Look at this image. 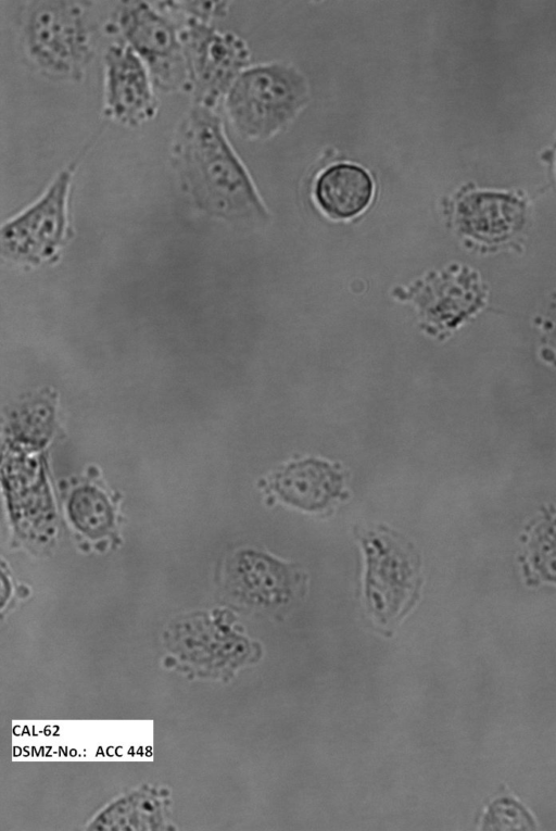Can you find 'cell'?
<instances>
[{
  "instance_id": "7a4b0ae2",
  "label": "cell",
  "mask_w": 556,
  "mask_h": 831,
  "mask_svg": "<svg viewBox=\"0 0 556 831\" xmlns=\"http://www.w3.org/2000/svg\"><path fill=\"white\" fill-rule=\"evenodd\" d=\"M23 42L45 74L78 79L92 56V34L85 7L77 1H36L27 11Z\"/></svg>"
},
{
  "instance_id": "277c9868",
  "label": "cell",
  "mask_w": 556,
  "mask_h": 831,
  "mask_svg": "<svg viewBox=\"0 0 556 831\" xmlns=\"http://www.w3.org/2000/svg\"><path fill=\"white\" fill-rule=\"evenodd\" d=\"M72 178V168L62 169L31 205L3 224V255L16 262L39 264L56 254L67 237Z\"/></svg>"
},
{
  "instance_id": "ba28073f",
  "label": "cell",
  "mask_w": 556,
  "mask_h": 831,
  "mask_svg": "<svg viewBox=\"0 0 556 831\" xmlns=\"http://www.w3.org/2000/svg\"><path fill=\"white\" fill-rule=\"evenodd\" d=\"M525 221V205L517 198L495 192H473L457 205V223L468 236L488 243L515 235Z\"/></svg>"
},
{
  "instance_id": "7c38bea8",
  "label": "cell",
  "mask_w": 556,
  "mask_h": 831,
  "mask_svg": "<svg viewBox=\"0 0 556 831\" xmlns=\"http://www.w3.org/2000/svg\"><path fill=\"white\" fill-rule=\"evenodd\" d=\"M68 511L76 527L91 537L104 533L112 524L108 500L91 487H81L72 494Z\"/></svg>"
},
{
  "instance_id": "3957f363",
  "label": "cell",
  "mask_w": 556,
  "mask_h": 831,
  "mask_svg": "<svg viewBox=\"0 0 556 831\" xmlns=\"http://www.w3.org/2000/svg\"><path fill=\"white\" fill-rule=\"evenodd\" d=\"M365 554V596L382 624L401 617L417 596L420 558L414 545L384 526L359 531Z\"/></svg>"
},
{
  "instance_id": "52a82bcc",
  "label": "cell",
  "mask_w": 556,
  "mask_h": 831,
  "mask_svg": "<svg viewBox=\"0 0 556 831\" xmlns=\"http://www.w3.org/2000/svg\"><path fill=\"white\" fill-rule=\"evenodd\" d=\"M343 487L340 468L313 457L291 462L269 476V490L282 502L306 512L325 509L342 495Z\"/></svg>"
},
{
  "instance_id": "6da1fadb",
  "label": "cell",
  "mask_w": 556,
  "mask_h": 831,
  "mask_svg": "<svg viewBox=\"0 0 556 831\" xmlns=\"http://www.w3.org/2000/svg\"><path fill=\"white\" fill-rule=\"evenodd\" d=\"M174 160L184 188L199 209L231 216L243 206L245 178L210 108L197 104L182 121Z\"/></svg>"
},
{
  "instance_id": "4fadbf2b",
  "label": "cell",
  "mask_w": 556,
  "mask_h": 831,
  "mask_svg": "<svg viewBox=\"0 0 556 831\" xmlns=\"http://www.w3.org/2000/svg\"><path fill=\"white\" fill-rule=\"evenodd\" d=\"M488 830H530L534 823L521 805L509 798L494 802L484 820Z\"/></svg>"
},
{
  "instance_id": "30bf717a",
  "label": "cell",
  "mask_w": 556,
  "mask_h": 831,
  "mask_svg": "<svg viewBox=\"0 0 556 831\" xmlns=\"http://www.w3.org/2000/svg\"><path fill=\"white\" fill-rule=\"evenodd\" d=\"M318 202L334 217L346 218L359 213L372 196V181L358 166L339 164L327 169L316 185Z\"/></svg>"
},
{
  "instance_id": "8fae6325",
  "label": "cell",
  "mask_w": 556,
  "mask_h": 831,
  "mask_svg": "<svg viewBox=\"0 0 556 831\" xmlns=\"http://www.w3.org/2000/svg\"><path fill=\"white\" fill-rule=\"evenodd\" d=\"M523 564L544 580L556 582V507L545 508L523 537Z\"/></svg>"
},
{
  "instance_id": "5b68a950",
  "label": "cell",
  "mask_w": 556,
  "mask_h": 831,
  "mask_svg": "<svg viewBox=\"0 0 556 831\" xmlns=\"http://www.w3.org/2000/svg\"><path fill=\"white\" fill-rule=\"evenodd\" d=\"M115 18L125 43L142 59L160 87L176 88L189 79L180 35L162 13L143 1H125Z\"/></svg>"
},
{
  "instance_id": "8992f818",
  "label": "cell",
  "mask_w": 556,
  "mask_h": 831,
  "mask_svg": "<svg viewBox=\"0 0 556 831\" xmlns=\"http://www.w3.org/2000/svg\"><path fill=\"white\" fill-rule=\"evenodd\" d=\"M104 105L115 122L136 127L156 112L151 75L142 59L125 42L104 54Z\"/></svg>"
},
{
  "instance_id": "9c48e42d",
  "label": "cell",
  "mask_w": 556,
  "mask_h": 831,
  "mask_svg": "<svg viewBox=\"0 0 556 831\" xmlns=\"http://www.w3.org/2000/svg\"><path fill=\"white\" fill-rule=\"evenodd\" d=\"M235 575L250 600L269 607L288 602L302 582L296 566L252 551L236 558Z\"/></svg>"
}]
</instances>
